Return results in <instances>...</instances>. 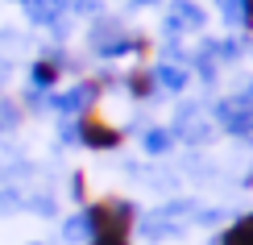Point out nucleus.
Here are the masks:
<instances>
[{"label": "nucleus", "mask_w": 253, "mask_h": 245, "mask_svg": "<svg viewBox=\"0 0 253 245\" xmlns=\"http://www.w3.org/2000/svg\"><path fill=\"white\" fill-rule=\"evenodd\" d=\"M62 241H67V245H87L91 241V225H87V212H83V208L62 225Z\"/></svg>", "instance_id": "obj_6"}, {"label": "nucleus", "mask_w": 253, "mask_h": 245, "mask_svg": "<svg viewBox=\"0 0 253 245\" xmlns=\"http://www.w3.org/2000/svg\"><path fill=\"white\" fill-rule=\"evenodd\" d=\"M174 21H178V29H195L199 25V8L195 4H174Z\"/></svg>", "instance_id": "obj_8"}, {"label": "nucleus", "mask_w": 253, "mask_h": 245, "mask_svg": "<svg viewBox=\"0 0 253 245\" xmlns=\"http://www.w3.org/2000/svg\"><path fill=\"white\" fill-rule=\"evenodd\" d=\"M62 4L67 0H25V8H29V17L38 21V25H50L58 13H62Z\"/></svg>", "instance_id": "obj_7"}, {"label": "nucleus", "mask_w": 253, "mask_h": 245, "mask_svg": "<svg viewBox=\"0 0 253 245\" xmlns=\"http://www.w3.org/2000/svg\"><path fill=\"white\" fill-rule=\"evenodd\" d=\"M145 150H150V154H166V150H170V133L154 129L150 137H145Z\"/></svg>", "instance_id": "obj_10"}, {"label": "nucleus", "mask_w": 253, "mask_h": 245, "mask_svg": "<svg viewBox=\"0 0 253 245\" xmlns=\"http://www.w3.org/2000/svg\"><path fill=\"white\" fill-rule=\"evenodd\" d=\"M237 4H241V29L253 34V0H237Z\"/></svg>", "instance_id": "obj_11"}, {"label": "nucleus", "mask_w": 253, "mask_h": 245, "mask_svg": "<svg viewBox=\"0 0 253 245\" xmlns=\"http://www.w3.org/2000/svg\"><path fill=\"white\" fill-rule=\"evenodd\" d=\"M71 199H75V204H87V175H83V170L71 175Z\"/></svg>", "instance_id": "obj_9"}, {"label": "nucleus", "mask_w": 253, "mask_h": 245, "mask_svg": "<svg viewBox=\"0 0 253 245\" xmlns=\"http://www.w3.org/2000/svg\"><path fill=\"white\" fill-rule=\"evenodd\" d=\"M125 92L133 96V100H154L158 96V79H154V67H141V62H137L133 71H125Z\"/></svg>", "instance_id": "obj_4"}, {"label": "nucleus", "mask_w": 253, "mask_h": 245, "mask_svg": "<svg viewBox=\"0 0 253 245\" xmlns=\"http://www.w3.org/2000/svg\"><path fill=\"white\" fill-rule=\"evenodd\" d=\"M75 142L91 154H112V150L125 146V129L112 125L100 108H87L83 116H75Z\"/></svg>", "instance_id": "obj_2"}, {"label": "nucleus", "mask_w": 253, "mask_h": 245, "mask_svg": "<svg viewBox=\"0 0 253 245\" xmlns=\"http://www.w3.org/2000/svg\"><path fill=\"white\" fill-rule=\"evenodd\" d=\"M137 4H154V0H137Z\"/></svg>", "instance_id": "obj_12"}, {"label": "nucleus", "mask_w": 253, "mask_h": 245, "mask_svg": "<svg viewBox=\"0 0 253 245\" xmlns=\"http://www.w3.org/2000/svg\"><path fill=\"white\" fill-rule=\"evenodd\" d=\"M212 245H253V212H241Z\"/></svg>", "instance_id": "obj_5"}, {"label": "nucleus", "mask_w": 253, "mask_h": 245, "mask_svg": "<svg viewBox=\"0 0 253 245\" xmlns=\"http://www.w3.org/2000/svg\"><path fill=\"white\" fill-rule=\"evenodd\" d=\"M91 225V241L87 245H133L137 237V204L129 196H100L91 204H83Z\"/></svg>", "instance_id": "obj_1"}, {"label": "nucleus", "mask_w": 253, "mask_h": 245, "mask_svg": "<svg viewBox=\"0 0 253 245\" xmlns=\"http://www.w3.org/2000/svg\"><path fill=\"white\" fill-rule=\"evenodd\" d=\"M29 245H42V241H29Z\"/></svg>", "instance_id": "obj_13"}, {"label": "nucleus", "mask_w": 253, "mask_h": 245, "mask_svg": "<svg viewBox=\"0 0 253 245\" xmlns=\"http://www.w3.org/2000/svg\"><path fill=\"white\" fill-rule=\"evenodd\" d=\"M62 62L58 54H46V58H38L34 67H29V83H34V92H50V88H58V79H62Z\"/></svg>", "instance_id": "obj_3"}]
</instances>
